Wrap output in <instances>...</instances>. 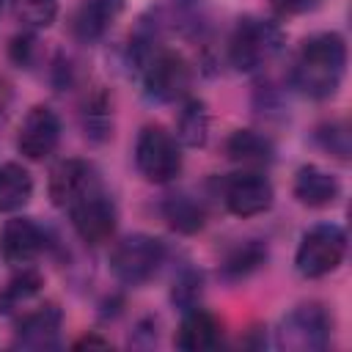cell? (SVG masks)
Listing matches in <instances>:
<instances>
[{
	"label": "cell",
	"instance_id": "obj_1",
	"mask_svg": "<svg viewBox=\"0 0 352 352\" xmlns=\"http://www.w3.org/2000/svg\"><path fill=\"white\" fill-rule=\"evenodd\" d=\"M346 74V41L336 30H322L308 38L294 52L289 82L297 94L308 99H330L338 94Z\"/></svg>",
	"mask_w": 352,
	"mask_h": 352
},
{
	"label": "cell",
	"instance_id": "obj_2",
	"mask_svg": "<svg viewBox=\"0 0 352 352\" xmlns=\"http://www.w3.org/2000/svg\"><path fill=\"white\" fill-rule=\"evenodd\" d=\"M283 44H286V33L278 22L264 16H242L236 19L228 36L226 58L236 72L256 74L280 55Z\"/></svg>",
	"mask_w": 352,
	"mask_h": 352
},
{
	"label": "cell",
	"instance_id": "obj_3",
	"mask_svg": "<svg viewBox=\"0 0 352 352\" xmlns=\"http://www.w3.org/2000/svg\"><path fill=\"white\" fill-rule=\"evenodd\" d=\"M333 314L324 302H300L275 327V346L283 352H319L333 341Z\"/></svg>",
	"mask_w": 352,
	"mask_h": 352
},
{
	"label": "cell",
	"instance_id": "obj_4",
	"mask_svg": "<svg viewBox=\"0 0 352 352\" xmlns=\"http://www.w3.org/2000/svg\"><path fill=\"white\" fill-rule=\"evenodd\" d=\"M132 157L138 173L151 184H170L184 168L182 143L173 132H168L160 124H146L138 132Z\"/></svg>",
	"mask_w": 352,
	"mask_h": 352
},
{
	"label": "cell",
	"instance_id": "obj_5",
	"mask_svg": "<svg viewBox=\"0 0 352 352\" xmlns=\"http://www.w3.org/2000/svg\"><path fill=\"white\" fill-rule=\"evenodd\" d=\"M168 258V248L160 236L151 234H129L118 239L110 250V272L124 286L148 283Z\"/></svg>",
	"mask_w": 352,
	"mask_h": 352
},
{
	"label": "cell",
	"instance_id": "obj_6",
	"mask_svg": "<svg viewBox=\"0 0 352 352\" xmlns=\"http://www.w3.org/2000/svg\"><path fill=\"white\" fill-rule=\"evenodd\" d=\"M346 258V231L336 223L311 226L297 245L294 267L302 278H324L336 272Z\"/></svg>",
	"mask_w": 352,
	"mask_h": 352
},
{
	"label": "cell",
	"instance_id": "obj_7",
	"mask_svg": "<svg viewBox=\"0 0 352 352\" xmlns=\"http://www.w3.org/2000/svg\"><path fill=\"white\" fill-rule=\"evenodd\" d=\"M69 220L74 234L85 242V245H104L113 239L116 228H118V206L110 198V192L96 184L94 190H88L80 201H74L69 209Z\"/></svg>",
	"mask_w": 352,
	"mask_h": 352
},
{
	"label": "cell",
	"instance_id": "obj_8",
	"mask_svg": "<svg viewBox=\"0 0 352 352\" xmlns=\"http://www.w3.org/2000/svg\"><path fill=\"white\" fill-rule=\"evenodd\" d=\"M220 198L231 214L256 217V214H264L272 209L275 187L261 170L242 168V170H236L220 182Z\"/></svg>",
	"mask_w": 352,
	"mask_h": 352
},
{
	"label": "cell",
	"instance_id": "obj_9",
	"mask_svg": "<svg viewBox=\"0 0 352 352\" xmlns=\"http://www.w3.org/2000/svg\"><path fill=\"white\" fill-rule=\"evenodd\" d=\"M60 116L50 104H33L16 132V148L30 162H44L60 143Z\"/></svg>",
	"mask_w": 352,
	"mask_h": 352
},
{
	"label": "cell",
	"instance_id": "obj_10",
	"mask_svg": "<svg viewBox=\"0 0 352 352\" xmlns=\"http://www.w3.org/2000/svg\"><path fill=\"white\" fill-rule=\"evenodd\" d=\"M50 248V234L33 217H11L0 228V258L11 267L33 264Z\"/></svg>",
	"mask_w": 352,
	"mask_h": 352
},
{
	"label": "cell",
	"instance_id": "obj_11",
	"mask_svg": "<svg viewBox=\"0 0 352 352\" xmlns=\"http://www.w3.org/2000/svg\"><path fill=\"white\" fill-rule=\"evenodd\" d=\"M14 319H16L14 346H19V349H36V352H41V349H58L60 346L63 311L55 302H41L36 308H25Z\"/></svg>",
	"mask_w": 352,
	"mask_h": 352
},
{
	"label": "cell",
	"instance_id": "obj_12",
	"mask_svg": "<svg viewBox=\"0 0 352 352\" xmlns=\"http://www.w3.org/2000/svg\"><path fill=\"white\" fill-rule=\"evenodd\" d=\"M96 184H102V182H99L96 168L88 160L66 157V160L52 165L50 179H47V192L58 209H69L74 201H80Z\"/></svg>",
	"mask_w": 352,
	"mask_h": 352
},
{
	"label": "cell",
	"instance_id": "obj_13",
	"mask_svg": "<svg viewBox=\"0 0 352 352\" xmlns=\"http://www.w3.org/2000/svg\"><path fill=\"white\" fill-rule=\"evenodd\" d=\"M126 0H80L69 14V33L77 44H96L124 14Z\"/></svg>",
	"mask_w": 352,
	"mask_h": 352
},
{
	"label": "cell",
	"instance_id": "obj_14",
	"mask_svg": "<svg viewBox=\"0 0 352 352\" xmlns=\"http://www.w3.org/2000/svg\"><path fill=\"white\" fill-rule=\"evenodd\" d=\"M173 341H176L179 349H187V352L214 349L223 341V322L212 311L195 305V308L182 314V322L176 327V338Z\"/></svg>",
	"mask_w": 352,
	"mask_h": 352
},
{
	"label": "cell",
	"instance_id": "obj_15",
	"mask_svg": "<svg viewBox=\"0 0 352 352\" xmlns=\"http://www.w3.org/2000/svg\"><path fill=\"white\" fill-rule=\"evenodd\" d=\"M292 192L302 206L324 209L341 198V182H338V176H333L330 170H324L319 165H302L294 173Z\"/></svg>",
	"mask_w": 352,
	"mask_h": 352
},
{
	"label": "cell",
	"instance_id": "obj_16",
	"mask_svg": "<svg viewBox=\"0 0 352 352\" xmlns=\"http://www.w3.org/2000/svg\"><path fill=\"white\" fill-rule=\"evenodd\" d=\"M223 148H226V157L231 162L242 165V168H256L258 170V168L272 165V160H275V143H272V138L267 132L248 129V126L245 129H234L226 138Z\"/></svg>",
	"mask_w": 352,
	"mask_h": 352
},
{
	"label": "cell",
	"instance_id": "obj_17",
	"mask_svg": "<svg viewBox=\"0 0 352 352\" xmlns=\"http://www.w3.org/2000/svg\"><path fill=\"white\" fill-rule=\"evenodd\" d=\"M113 96L104 85H94L91 91H85L82 102H80V129L85 135V140L91 143H104L113 135Z\"/></svg>",
	"mask_w": 352,
	"mask_h": 352
},
{
	"label": "cell",
	"instance_id": "obj_18",
	"mask_svg": "<svg viewBox=\"0 0 352 352\" xmlns=\"http://www.w3.org/2000/svg\"><path fill=\"white\" fill-rule=\"evenodd\" d=\"M160 212H162L165 223L176 234H184V236H192V234L204 231V226H206V206L190 192L165 195L160 204Z\"/></svg>",
	"mask_w": 352,
	"mask_h": 352
},
{
	"label": "cell",
	"instance_id": "obj_19",
	"mask_svg": "<svg viewBox=\"0 0 352 352\" xmlns=\"http://www.w3.org/2000/svg\"><path fill=\"white\" fill-rule=\"evenodd\" d=\"M267 256H270L267 242H261V239H245V242L234 245L223 256V261H220V278L226 283H239V280L250 278L256 270H261L267 264Z\"/></svg>",
	"mask_w": 352,
	"mask_h": 352
},
{
	"label": "cell",
	"instance_id": "obj_20",
	"mask_svg": "<svg viewBox=\"0 0 352 352\" xmlns=\"http://www.w3.org/2000/svg\"><path fill=\"white\" fill-rule=\"evenodd\" d=\"M44 289V275L36 267H16V272L0 286V316H16Z\"/></svg>",
	"mask_w": 352,
	"mask_h": 352
},
{
	"label": "cell",
	"instance_id": "obj_21",
	"mask_svg": "<svg viewBox=\"0 0 352 352\" xmlns=\"http://www.w3.org/2000/svg\"><path fill=\"white\" fill-rule=\"evenodd\" d=\"M209 124H212V116L206 102L201 96L187 94L176 116V140L187 148H201L209 140Z\"/></svg>",
	"mask_w": 352,
	"mask_h": 352
},
{
	"label": "cell",
	"instance_id": "obj_22",
	"mask_svg": "<svg viewBox=\"0 0 352 352\" xmlns=\"http://www.w3.org/2000/svg\"><path fill=\"white\" fill-rule=\"evenodd\" d=\"M33 198V176L22 162H0V214L19 212Z\"/></svg>",
	"mask_w": 352,
	"mask_h": 352
},
{
	"label": "cell",
	"instance_id": "obj_23",
	"mask_svg": "<svg viewBox=\"0 0 352 352\" xmlns=\"http://www.w3.org/2000/svg\"><path fill=\"white\" fill-rule=\"evenodd\" d=\"M8 6L22 30L41 33L58 19V0H8Z\"/></svg>",
	"mask_w": 352,
	"mask_h": 352
},
{
	"label": "cell",
	"instance_id": "obj_24",
	"mask_svg": "<svg viewBox=\"0 0 352 352\" xmlns=\"http://www.w3.org/2000/svg\"><path fill=\"white\" fill-rule=\"evenodd\" d=\"M314 140L324 154H330V157H336L341 162H346L349 154H352V132H349V124L344 118L322 121L314 129Z\"/></svg>",
	"mask_w": 352,
	"mask_h": 352
},
{
	"label": "cell",
	"instance_id": "obj_25",
	"mask_svg": "<svg viewBox=\"0 0 352 352\" xmlns=\"http://www.w3.org/2000/svg\"><path fill=\"white\" fill-rule=\"evenodd\" d=\"M204 286H206V278L201 270L195 267H182L170 283V305L176 311H190L195 305H201V297H204Z\"/></svg>",
	"mask_w": 352,
	"mask_h": 352
},
{
	"label": "cell",
	"instance_id": "obj_26",
	"mask_svg": "<svg viewBox=\"0 0 352 352\" xmlns=\"http://www.w3.org/2000/svg\"><path fill=\"white\" fill-rule=\"evenodd\" d=\"M8 58L19 69H33L38 60V38L33 30H22L8 41Z\"/></svg>",
	"mask_w": 352,
	"mask_h": 352
},
{
	"label": "cell",
	"instance_id": "obj_27",
	"mask_svg": "<svg viewBox=\"0 0 352 352\" xmlns=\"http://www.w3.org/2000/svg\"><path fill=\"white\" fill-rule=\"evenodd\" d=\"M253 107L258 110L261 118H275V116H283L286 104H283V96L278 91V85L272 82H264L256 88V96H253Z\"/></svg>",
	"mask_w": 352,
	"mask_h": 352
},
{
	"label": "cell",
	"instance_id": "obj_28",
	"mask_svg": "<svg viewBox=\"0 0 352 352\" xmlns=\"http://www.w3.org/2000/svg\"><path fill=\"white\" fill-rule=\"evenodd\" d=\"M50 80H52L55 91H66V88H72V85H74V63H72V58H69V55L58 52V55L52 58Z\"/></svg>",
	"mask_w": 352,
	"mask_h": 352
},
{
	"label": "cell",
	"instance_id": "obj_29",
	"mask_svg": "<svg viewBox=\"0 0 352 352\" xmlns=\"http://www.w3.org/2000/svg\"><path fill=\"white\" fill-rule=\"evenodd\" d=\"M319 6H322V0H270V8L278 16H300V14H308Z\"/></svg>",
	"mask_w": 352,
	"mask_h": 352
},
{
	"label": "cell",
	"instance_id": "obj_30",
	"mask_svg": "<svg viewBox=\"0 0 352 352\" xmlns=\"http://www.w3.org/2000/svg\"><path fill=\"white\" fill-rule=\"evenodd\" d=\"M11 104H14V85L6 74H0V124L8 118Z\"/></svg>",
	"mask_w": 352,
	"mask_h": 352
},
{
	"label": "cell",
	"instance_id": "obj_31",
	"mask_svg": "<svg viewBox=\"0 0 352 352\" xmlns=\"http://www.w3.org/2000/svg\"><path fill=\"white\" fill-rule=\"evenodd\" d=\"M72 346H74V349H107V346H110V341H107V338H102V336L88 333V336H80Z\"/></svg>",
	"mask_w": 352,
	"mask_h": 352
},
{
	"label": "cell",
	"instance_id": "obj_32",
	"mask_svg": "<svg viewBox=\"0 0 352 352\" xmlns=\"http://www.w3.org/2000/svg\"><path fill=\"white\" fill-rule=\"evenodd\" d=\"M3 6H6V0H0V11H3Z\"/></svg>",
	"mask_w": 352,
	"mask_h": 352
}]
</instances>
